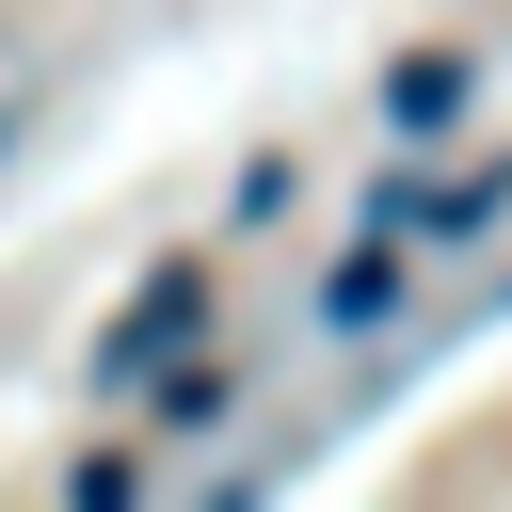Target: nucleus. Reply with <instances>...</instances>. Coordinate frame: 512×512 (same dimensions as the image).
I'll list each match as a JSON object with an SVG mask.
<instances>
[{
	"label": "nucleus",
	"mask_w": 512,
	"mask_h": 512,
	"mask_svg": "<svg viewBox=\"0 0 512 512\" xmlns=\"http://www.w3.org/2000/svg\"><path fill=\"white\" fill-rule=\"evenodd\" d=\"M384 304H400V256H384V240H368V256H352V272H336V288H320V320H336V336H368V320H384Z\"/></svg>",
	"instance_id": "f03ea898"
},
{
	"label": "nucleus",
	"mask_w": 512,
	"mask_h": 512,
	"mask_svg": "<svg viewBox=\"0 0 512 512\" xmlns=\"http://www.w3.org/2000/svg\"><path fill=\"white\" fill-rule=\"evenodd\" d=\"M384 112H400V128H448V112H464V64H448V48H432V64H400V80H384Z\"/></svg>",
	"instance_id": "7ed1b4c3"
},
{
	"label": "nucleus",
	"mask_w": 512,
	"mask_h": 512,
	"mask_svg": "<svg viewBox=\"0 0 512 512\" xmlns=\"http://www.w3.org/2000/svg\"><path fill=\"white\" fill-rule=\"evenodd\" d=\"M0 144H16V128H0Z\"/></svg>",
	"instance_id": "20e7f679"
},
{
	"label": "nucleus",
	"mask_w": 512,
	"mask_h": 512,
	"mask_svg": "<svg viewBox=\"0 0 512 512\" xmlns=\"http://www.w3.org/2000/svg\"><path fill=\"white\" fill-rule=\"evenodd\" d=\"M192 320H208V304H192V272H160V288H144V320H112V352H96V368H112V384H160V368L192 352Z\"/></svg>",
	"instance_id": "f257e3e1"
}]
</instances>
